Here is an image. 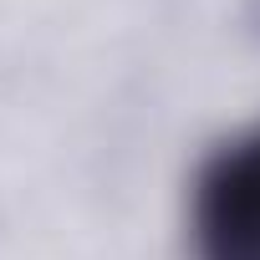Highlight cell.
I'll return each mask as SVG.
<instances>
[{
  "mask_svg": "<svg viewBox=\"0 0 260 260\" xmlns=\"http://www.w3.org/2000/svg\"><path fill=\"white\" fill-rule=\"evenodd\" d=\"M194 260H260V127L219 143L189 194Z\"/></svg>",
  "mask_w": 260,
  "mask_h": 260,
  "instance_id": "1",
  "label": "cell"
}]
</instances>
